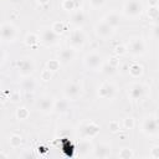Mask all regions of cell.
I'll return each mask as SVG.
<instances>
[{"instance_id": "obj_21", "label": "cell", "mask_w": 159, "mask_h": 159, "mask_svg": "<svg viewBox=\"0 0 159 159\" xmlns=\"http://www.w3.org/2000/svg\"><path fill=\"white\" fill-rule=\"evenodd\" d=\"M24 41H25V45H26V46L32 47V46H36V45L40 42V36H37V35L34 34V32H29V34L25 36Z\"/></svg>"}, {"instance_id": "obj_15", "label": "cell", "mask_w": 159, "mask_h": 159, "mask_svg": "<svg viewBox=\"0 0 159 159\" xmlns=\"http://www.w3.org/2000/svg\"><path fill=\"white\" fill-rule=\"evenodd\" d=\"M57 56H58V62H60V65H70L72 61H73V58H75V50L73 48H71L70 46L68 47H62L60 51H58V53H57Z\"/></svg>"}, {"instance_id": "obj_5", "label": "cell", "mask_w": 159, "mask_h": 159, "mask_svg": "<svg viewBox=\"0 0 159 159\" xmlns=\"http://www.w3.org/2000/svg\"><path fill=\"white\" fill-rule=\"evenodd\" d=\"M117 93H118L117 86L113 82H109V81L102 82L101 86L98 87V91H97V96L101 99H106V101L114 99L116 96H117Z\"/></svg>"}, {"instance_id": "obj_2", "label": "cell", "mask_w": 159, "mask_h": 159, "mask_svg": "<svg viewBox=\"0 0 159 159\" xmlns=\"http://www.w3.org/2000/svg\"><path fill=\"white\" fill-rule=\"evenodd\" d=\"M77 134L80 135L81 139H93L99 134V125L92 120H87V122H82L78 125L77 129Z\"/></svg>"}, {"instance_id": "obj_14", "label": "cell", "mask_w": 159, "mask_h": 159, "mask_svg": "<svg viewBox=\"0 0 159 159\" xmlns=\"http://www.w3.org/2000/svg\"><path fill=\"white\" fill-rule=\"evenodd\" d=\"M53 107H55V99L51 96H43L37 102L39 111L42 112V113H45V114L52 113L53 112Z\"/></svg>"}, {"instance_id": "obj_33", "label": "cell", "mask_w": 159, "mask_h": 159, "mask_svg": "<svg viewBox=\"0 0 159 159\" xmlns=\"http://www.w3.org/2000/svg\"><path fill=\"white\" fill-rule=\"evenodd\" d=\"M51 77H52V72H51L50 70L45 68V70L41 72V80H43V81H50Z\"/></svg>"}, {"instance_id": "obj_36", "label": "cell", "mask_w": 159, "mask_h": 159, "mask_svg": "<svg viewBox=\"0 0 159 159\" xmlns=\"http://www.w3.org/2000/svg\"><path fill=\"white\" fill-rule=\"evenodd\" d=\"M125 52H127L125 46L119 45V46H117V47H116V53H117V55H123V53H125Z\"/></svg>"}, {"instance_id": "obj_7", "label": "cell", "mask_w": 159, "mask_h": 159, "mask_svg": "<svg viewBox=\"0 0 159 159\" xmlns=\"http://www.w3.org/2000/svg\"><path fill=\"white\" fill-rule=\"evenodd\" d=\"M84 42H86V36H84V32L81 29H75L70 32V35H68V46L71 48H73L75 51L81 50V48H83Z\"/></svg>"}, {"instance_id": "obj_35", "label": "cell", "mask_w": 159, "mask_h": 159, "mask_svg": "<svg viewBox=\"0 0 159 159\" xmlns=\"http://www.w3.org/2000/svg\"><path fill=\"white\" fill-rule=\"evenodd\" d=\"M109 129H111L112 132H117V130H119V123H118L117 120H112V122L109 123Z\"/></svg>"}, {"instance_id": "obj_32", "label": "cell", "mask_w": 159, "mask_h": 159, "mask_svg": "<svg viewBox=\"0 0 159 159\" xmlns=\"http://www.w3.org/2000/svg\"><path fill=\"white\" fill-rule=\"evenodd\" d=\"M106 4V0H89V5L93 9H99Z\"/></svg>"}, {"instance_id": "obj_16", "label": "cell", "mask_w": 159, "mask_h": 159, "mask_svg": "<svg viewBox=\"0 0 159 159\" xmlns=\"http://www.w3.org/2000/svg\"><path fill=\"white\" fill-rule=\"evenodd\" d=\"M111 145L107 143H99L97 145H93L92 149V157L93 158H109L111 157Z\"/></svg>"}, {"instance_id": "obj_6", "label": "cell", "mask_w": 159, "mask_h": 159, "mask_svg": "<svg viewBox=\"0 0 159 159\" xmlns=\"http://www.w3.org/2000/svg\"><path fill=\"white\" fill-rule=\"evenodd\" d=\"M140 130L147 137H157L158 135V119L157 116H148L143 119Z\"/></svg>"}, {"instance_id": "obj_12", "label": "cell", "mask_w": 159, "mask_h": 159, "mask_svg": "<svg viewBox=\"0 0 159 159\" xmlns=\"http://www.w3.org/2000/svg\"><path fill=\"white\" fill-rule=\"evenodd\" d=\"M65 98L68 101H76L81 96V87L75 82H67L63 88Z\"/></svg>"}, {"instance_id": "obj_17", "label": "cell", "mask_w": 159, "mask_h": 159, "mask_svg": "<svg viewBox=\"0 0 159 159\" xmlns=\"http://www.w3.org/2000/svg\"><path fill=\"white\" fill-rule=\"evenodd\" d=\"M106 24H108L111 27H113L114 30L120 25V17H119V14L116 12V11H112V12H108L106 14V16L102 19Z\"/></svg>"}, {"instance_id": "obj_37", "label": "cell", "mask_w": 159, "mask_h": 159, "mask_svg": "<svg viewBox=\"0 0 159 159\" xmlns=\"http://www.w3.org/2000/svg\"><path fill=\"white\" fill-rule=\"evenodd\" d=\"M10 99H11L12 102H17V101L20 99V93H19L17 91H15V92H12V93L10 94Z\"/></svg>"}, {"instance_id": "obj_41", "label": "cell", "mask_w": 159, "mask_h": 159, "mask_svg": "<svg viewBox=\"0 0 159 159\" xmlns=\"http://www.w3.org/2000/svg\"><path fill=\"white\" fill-rule=\"evenodd\" d=\"M48 1H50V0H37V2H39L40 5H46V4H48Z\"/></svg>"}, {"instance_id": "obj_38", "label": "cell", "mask_w": 159, "mask_h": 159, "mask_svg": "<svg viewBox=\"0 0 159 159\" xmlns=\"http://www.w3.org/2000/svg\"><path fill=\"white\" fill-rule=\"evenodd\" d=\"M109 65L117 68V65H118V58H117V57H113V58L109 61Z\"/></svg>"}, {"instance_id": "obj_31", "label": "cell", "mask_w": 159, "mask_h": 159, "mask_svg": "<svg viewBox=\"0 0 159 159\" xmlns=\"http://www.w3.org/2000/svg\"><path fill=\"white\" fill-rule=\"evenodd\" d=\"M123 124H124V128H125V129H132V128L134 127V124H135L134 118H132V117L125 118V119L123 120Z\"/></svg>"}, {"instance_id": "obj_24", "label": "cell", "mask_w": 159, "mask_h": 159, "mask_svg": "<svg viewBox=\"0 0 159 159\" xmlns=\"http://www.w3.org/2000/svg\"><path fill=\"white\" fill-rule=\"evenodd\" d=\"M29 116H30V112L27 111V108H25V107H19V108L16 109V117H17L19 120H25V119H27Z\"/></svg>"}, {"instance_id": "obj_42", "label": "cell", "mask_w": 159, "mask_h": 159, "mask_svg": "<svg viewBox=\"0 0 159 159\" xmlns=\"http://www.w3.org/2000/svg\"><path fill=\"white\" fill-rule=\"evenodd\" d=\"M0 158H7V155L4 154V153H0Z\"/></svg>"}, {"instance_id": "obj_1", "label": "cell", "mask_w": 159, "mask_h": 159, "mask_svg": "<svg viewBox=\"0 0 159 159\" xmlns=\"http://www.w3.org/2000/svg\"><path fill=\"white\" fill-rule=\"evenodd\" d=\"M127 52L133 57H142L147 52V45L142 36H133L125 45Z\"/></svg>"}, {"instance_id": "obj_29", "label": "cell", "mask_w": 159, "mask_h": 159, "mask_svg": "<svg viewBox=\"0 0 159 159\" xmlns=\"http://www.w3.org/2000/svg\"><path fill=\"white\" fill-rule=\"evenodd\" d=\"M62 7L65 10H67V11H71V10H73L76 7V2H75V0H63Z\"/></svg>"}, {"instance_id": "obj_34", "label": "cell", "mask_w": 159, "mask_h": 159, "mask_svg": "<svg viewBox=\"0 0 159 159\" xmlns=\"http://www.w3.org/2000/svg\"><path fill=\"white\" fill-rule=\"evenodd\" d=\"M150 157H152L153 159H158V158H159V147H158V145H154V147L152 148V150H150Z\"/></svg>"}, {"instance_id": "obj_27", "label": "cell", "mask_w": 159, "mask_h": 159, "mask_svg": "<svg viewBox=\"0 0 159 159\" xmlns=\"http://www.w3.org/2000/svg\"><path fill=\"white\" fill-rule=\"evenodd\" d=\"M51 29H52V31H53V32H56L57 35H61V34H62V32L66 30L65 24H63L62 21H55V22L52 24Z\"/></svg>"}, {"instance_id": "obj_39", "label": "cell", "mask_w": 159, "mask_h": 159, "mask_svg": "<svg viewBox=\"0 0 159 159\" xmlns=\"http://www.w3.org/2000/svg\"><path fill=\"white\" fill-rule=\"evenodd\" d=\"M150 6H158V0H149Z\"/></svg>"}, {"instance_id": "obj_10", "label": "cell", "mask_w": 159, "mask_h": 159, "mask_svg": "<svg viewBox=\"0 0 159 159\" xmlns=\"http://www.w3.org/2000/svg\"><path fill=\"white\" fill-rule=\"evenodd\" d=\"M17 71L21 77H30L35 72V62L31 57H24L17 62Z\"/></svg>"}, {"instance_id": "obj_8", "label": "cell", "mask_w": 159, "mask_h": 159, "mask_svg": "<svg viewBox=\"0 0 159 159\" xmlns=\"http://www.w3.org/2000/svg\"><path fill=\"white\" fill-rule=\"evenodd\" d=\"M17 35V30L14 24L11 22H2L0 24V40L2 42H12L15 41Z\"/></svg>"}, {"instance_id": "obj_3", "label": "cell", "mask_w": 159, "mask_h": 159, "mask_svg": "<svg viewBox=\"0 0 159 159\" xmlns=\"http://www.w3.org/2000/svg\"><path fill=\"white\" fill-rule=\"evenodd\" d=\"M83 65L89 71H98L103 67V57L97 51H91L83 57Z\"/></svg>"}, {"instance_id": "obj_9", "label": "cell", "mask_w": 159, "mask_h": 159, "mask_svg": "<svg viewBox=\"0 0 159 159\" xmlns=\"http://www.w3.org/2000/svg\"><path fill=\"white\" fill-rule=\"evenodd\" d=\"M40 41L46 46H57L60 43V35L53 32L51 27H43L40 32Z\"/></svg>"}, {"instance_id": "obj_28", "label": "cell", "mask_w": 159, "mask_h": 159, "mask_svg": "<svg viewBox=\"0 0 159 159\" xmlns=\"http://www.w3.org/2000/svg\"><path fill=\"white\" fill-rule=\"evenodd\" d=\"M46 68L50 70L51 72L57 71V70L60 68V62H58V60H50V61L47 62V65H46Z\"/></svg>"}, {"instance_id": "obj_25", "label": "cell", "mask_w": 159, "mask_h": 159, "mask_svg": "<svg viewBox=\"0 0 159 159\" xmlns=\"http://www.w3.org/2000/svg\"><path fill=\"white\" fill-rule=\"evenodd\" d=\"M118 157L120 159H130V158L134 157V153H133V150L130 148H122L119 150V153H118Z\"/></svg>"}, {"instance_id": "obj_18", "label": "cell", "mask_w": 159, "mask_h": 159, "mask_svg": "<svg viewBox=\"0 0 159 159\" xmlns=\"http://www.w3.org/2000/svg\"><path fill=\"white\" fill-rule=\"evenodd\" d=\"M92 149H93V145L91 144V142L88 139H81L80 140V144H78V155L80 157H87L92 153Z\"/></svg>"}, {"instance_id": "obj_13", "label": "cell", "mask_w": 159, "mask_h": 159, "mask_svg": "<svg viewBox=\"0 0 159 159\" xmlns=\"http://www.w3.org/2000/svg\"><path fill=\"white\" fill-rule=\"evenodd\" d=\"M144 94H145V86L143 83L135 82V83H132L128 88V96L133 101L142 99L144 97Z\"/></svg>"}, {"instance_id": "obj_26", "label": "cell", "mask_w": 159, "mask_h": 159, "mask_svg": "<svg viewBox=\"0 0 159 159\" xmlns=\"http://www.w3.org/2000/svg\"><path fill=\"white\" fill-rule=\"evenodd\" d=\"M9 143H10V145L12 148H19L21 145V143H22V138L19 134H12L10 137V139H9Z\"/></svg>"}, {"instance_id": "obj_11", "label": "cell", "mask_w": 159, "mask_h": 159, "mask_svg": "<svg viewBox=\"0 0 159 159\" xmlns=\"http://www.w3.org/2000/svg\"><path fill=\"white\" fill-rule=\"evenodd\" d=\"M93 30H94L96 36H97L98 39H102V40H107V39L112 37L113 34H114V29L111 27L108 24H106L103 20L98 21V22L94 25Z\"/></svg>"}, {"instance_id": "obj_19", "label": "cell", "mask_w": 159, "mask_h": 159, "mask_svg": "<svg viewBox=\"0 0 159 159\" xmlns=\"http://www.w3.org/2000/svg\"><path fill=\"white\" fill-rule=\"evenodd\" d=\"M70 109V106H68V99L63 98V99H58V101H55V107H53V111H56L57 113H67Z\"/></svg>"}, {"instance_id": "obj_30", "label": "cell", "mask_w": 159, "mask_h": 159, "mask_svg": "<svg viewBox=\"0 0 159 159\" xmlns=\"http://www.w3.org/2000/svg\"><path fill=\"white\" fill-rule=\"evenodd\" d=\"M148 17H150L152 20H157L158 19V6H150L148 10Z\"/></svg>"}, {"instance_id": "obj_22", "label": "cell", "mask_w": 159, "mask_h": 159, "mask_svg": "<svg viewBox=\"0 0 159 159\" xmlns=\"http://www.w3.org/2000/svg\"><path fill=\"white\" fill-rule=\"evenodd\" d=\"M71 21L73 25L76 26H81L83 22H84V14L82 10H77L72 14V17H71Z\"/></svg>"}, {"instance_id": "obj_40", "label": "cell", "mask_w": 159, "mask_h": 159, "mask_svg": "<svg viewBox=\"0 0 159 159\" xmlns=\"http://www.w3.org/2000/svg\"><path fill=\"white\" fill-rule=\"evenodd\" d=\"M4 60H5V53L0 50V63H2V62H4Z\"/></svg>"}, {"instance_id": "obj_4", "label": "cell", "mask_w": 159, "mask_h": 159, "mask_svg": "<svg viewBox=\"0 0 159 159\" xmlns=\"http://www.w3.org/2000/svg\"><path fill=\"white\" fill-rule=\"evenodd\" d=\"M143 12V5L139 0H128L123 5V15L128 19H137Z\"/></svg>"}, {"instance_id": "obj_20", "label": "cell", "mask_w": 159, "mask_h": 159, "mask_svg": "<svg viewBox=\"0 0 159 159\" xmlns=\"http://www.w3.org/2000/svg\"><path fill=\"white\" fill-rule=\"evenodd\" d=\"M143 66L138 62H133L130 66H129V75L133 77V78H138L143 75Z\"/></svg>"}, {"instance_id": "obj_23", "label": "cell", "mask_w": 159, "mask_h": 159, "mask_svg": "<svg viewBox=\"0 0 159 159\" xmlns=\"http://www.w3.org/2000/svg\"><path fill=\"white\" fill-rule=\"evenodd\" d=\"M35 88H36L35 80L31 77H25V80L22 81V89H25L26 92H32Z\"/></svg>"}]
</instances>
